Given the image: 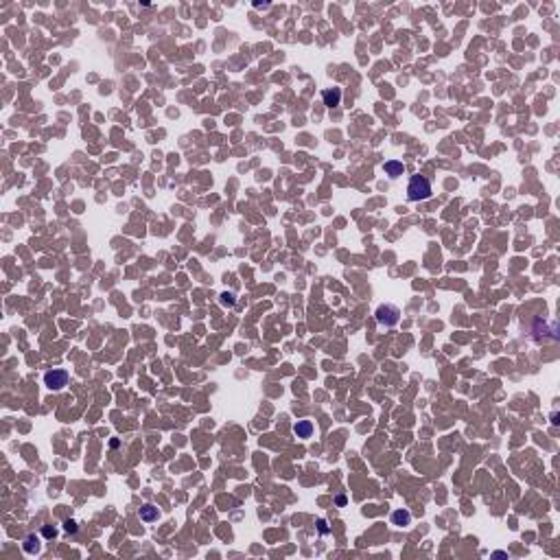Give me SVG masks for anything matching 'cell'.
Segmentation results:
<instances>
[{"label":"cell","instance_id":"obj_7","mask_svg":"<svg viewBox=\"0 0 560 560\" xmlns=\"http://www.w3.org/2000/svg\"><path fill=\"white\" fill-rule=\"evenodd\" d=\"M392 523H394L396 527H407L409 523H412V514H409V510H394L392 512Z\"/></svg>","mask_w":560,"mask_h":560},{"label":"cell","instance_id":"obj_8","mask_svg":"<svg viewBox=\"0 0 560 560\" xmlns=\"http://www.w3.org/2000/svg\"><path fill=\"white\" fill-rule=\"evenodd\" d=\"M24 552L26 554H40V549H42V543H40V536H35V534H29L24 539Z\"/></svg>","mask_w":560,"mask_h":560},{"label":"cell","instance_id":"obj_12","mask_svg":"<svg viewBox=\"0 0 560 560\" xmlns=\"http://www.w3.org/2000/svg\"><path fill=\"white\" fill-rule=\"evenodd\" d=\"M55 534H57V532L53 530V527H44V536H48V539H51V536H55Z\"/></svg>","mask_w":560,"mask_h":560},{"label":"cell","instance_id":"obj_9","mask_svg":"<svg viewBox=\"0 0 560 560\" xmlns=\"http://www.w3.org/2000/svg\"><path fill=\"white\" fill-rule=\"evenodd\" d=\"M158 517H160V512H158V508H153L151 503H147V505H142V508H140V519H142L144 523L158 521Z\"/></svg>","mask_w":560,"mask_h":560},{"label":"cell","instance_id":"obj_11","mask_svg":"<svg viewBox=\"0 0 560 560\" xmlns=\"http://www.w3.org/2000/svg\"><path fill=\"white\" fill-rule=\"evenodd\" d=\"M64 530L70 532V534H75V532H77V523H75V521H66V523H64Z\"/></svg>","mask_w":560,"mask_h":560},{"label":"cell","instance_id":"obj_14","mask_svg":"<svg viewBox=\"0 0 560 560\" xmlns=\"http://www.w3.org/2000/svg\"><path fill=\"white\" fill-rule=\"evenodd\" d=\"M335 501H337V505H346V497H344V495H340Z\"/></svg>","mask_w":560,"mask_h":560},{"label":"cell","instance_id":"obj_10","mask_svg":"<svg viewBox=\"0 0 560 560\" xmlns=\"http://www.w3.org/2000/svg\"><path fill=\"white\" fill-rule=\"evenodd\" d=\"M221 304L232 306L234 304V293H221Z\"/></svg>","mask_w":560,"mask_h":560},{"label":"cell","instance_id":"obj_13","mask_svg":"<svg viewBox=\"0 0 560 560\" xmlns=\"http://www.w3.org/2000/svg\"><path fill=\"white\" fill-rule=\"evenodd\" d=\"M320 532H322V534H326V532H328V527H326V521H320Z\"/></svg>","mask_w":560,"mask_h":560},{"label":"cell","instance_id":"obj_5","mask_svg":"<svg viewBox=\"0 0 560 560\" xmlns=\"http://www.w3.org/2000/svg\"><path fill=\"white\" fill-rule=\"evenodd\" d=\"M383 171H385L392 180H396V178H400V175L405 173V164L400 160H387L385 164H383Z\"/></svg>","mask_w":560,"mask_h":560},{"label":"cell","instance_id":"obj_1","mask_svg":"<svg viewBox=\"0 0 560 560\" xmlns=\"http://www.w3.org/2000/svg\"><path fill=\"white\" fill-rule=\"evenodd\" d=\"M433 195L431 182H429L424 175H412L407 184V200L409 201H424Z\"/></svg>","mask_w":560,"mask_h":560},{"label":"cell","instance_id":"obj_6","mask_svg":"<svg viewBox=\"0 0 560 560\" xmlns=\"http://www.w3.org/2000/svg\"><path fill=\"white\" fill-rule=\"evenodd\" d=\"M293 433H296L298 438H311L313 436V422H311V420H298V422L293 424Z\"/></svg>","mask_w":560,"mask_h":560},{"label":"cell","instance_id":"obj_2","mask_svg":"<svg viewBox=\"0 0 560 560\" xmlns=\"http://www.w3.org/2000/svg\"><path fill=\"white\" fill-rule=\"evenodd\" d=\"M374 318H377V322L381 324V326L385 328H392L399 324L400 320V309L396 304H381L377 309V313H374Z\"/></svg>","mask_w":560,"mask_h":560},{"label":"cell","instance_id":"obj_3","mask_svg":"<svg viewBox=\"0 0 560 560\" xmlns=\"http://www.w3.org/2000/svg\"><path fill=\"white\" fill-rule=\"evenodd\" d=\"M68 372L66 370H61V368H53V370H48L46 374H44V385L48 387L51 392H60V390H64L66 385H68Z\"/></svg>","mask_w":560,"mask_h":560},{"label":"cell","instance_id":"obj_4","mask_svg":"<svg viewBox=\"0 0 560 560\" xmlns=\"http://www.w3.org/2000/svg\"><path fill=\"white\" fill-rule=\"evenodd\" d=\"M322 101L326 107H337L341 103V90L340 88H326L322 92Z\"/></svg>","mask_w":560,"mask_h":560}]
</instances>
